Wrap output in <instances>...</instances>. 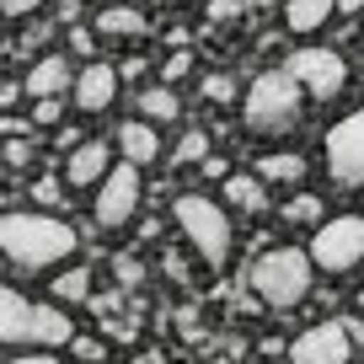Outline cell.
<instances>
[{"label": "cell", "mask_w": 364, "mask_h": 364, "mask_svg": "<svg viewBox=\"0 0 364 364\" xmlns=\"http://www.w3.org/2000/svg\"><path fill=\"white\" fill-rule=\"evenodd\" d=\"M80 247L75 225H65L59 215H0V257L22 273H48L59 262H70Z\"/></svg>", "instance_id": "6da1fadb"}, {"label": "cell", "mask_w": 364, "mask_h": 364, "mask_svg": "<svg viewBox=\"0 0 364 364\" xmlns=\"http://www.w3.org/2000/svg\"><path fill=\"white\" fill-rule=\"evenodd\" d=\"M300 113H306V91L289 70H262L247 91V107H241V124L257 139H284L300 129Z\"/></svg>", "instance_id": "7a4b0ae2"}, {"label": "cell", "mask_w": 364, "mask_h": 364, "mask_svg": "<svg viewBox=\"0 0 364 364\" xmlns=\"http://www.w3.org/2000/svg\"><path fill=\"white\" fill-rule=\"evenodd\" d=\"M70 338H75V321L59 306H38L0 284V348H65Z\"/></svg>", "instance_id": "3957f363"}, {"label": "cell", "mask_w": 364, "mask_h": 364, "mask_svg": "<svg viewBox=\"0 0 364 364\" xmlns=\"http://www.w3.org/2000/svg\"><path fill=\"white\" fill-rule=\"evenodd\" d=\"M247 284L268 311H295L300 300L311 295V252H295V247L262 252V257L252 262Z\"/></svg>", "instance_id": "277c9868"}, {"label": "cell", "mask_w": 364, "mask_h": 364, "mask_svg": "<svg viewBox=\"0 0 364 364\" xmlns=\"http://www.w3.org/2000/svg\"><path fill=\"white\" fill-rule=\"evenodd\" d=\"M171 215H177V230H182V241L198 252V262L204 268H225L230 262V215L215 204V198H204V193H182L177 204H171Z\"/></svg>", "instance_id": "5b68a950"}, {"label": "cell", "mask_w": 364, "mask_h": 364, "mask_svg": "<svg viewBox=\"0 0 364 364\" xmlns=\"http://www.w3.org/2000/svg\"><path fill=\"white\" fill-rule=\"evenodd\" d=\"M364 262V220L359 215H338L321 220L311 236V268L321 273H353Z\"/></svg>", "instance_id": "8992f818"}, {"label": "cell", "mask_w": 364, "mask_h": 364, "mask_svg": "<svg viewBox=\"0 0 364 364\" xmlns=\"http://www.w3.org/2000/svg\"><path fill=\"white\" fill-rule=\"evenodd\" d=\"M139 166L134 161H118V166L102 171V182H97V198H91V220L102 230H124L129 220L139 215Z\"/></svg>", "instance_id": "52a82bcc"}, {"label": "cell", "mask_w": 364, "mask_h": 364, "mask_svg": "<svg viewBox=\"0 0 364 364\" xmlns=\"http://www.w3.org/2000/svg\"><path fill=\"white\" fill-rule=\"evenodd\" d=\"M327 177L338 188L364 193V107L327 129Z\"/></svg>", "instance_id": "ba28073f"}, {"label": "cell", "mask_w": 364, "mask_h": 364, "mask_svg": "<svg viewBox=\"0 0 364 364\" xmlns=\"http://www.w3.org/2000/svg\"><path fill=\"white\" fill-rule=\"evenodd\" d=\"M284 70L300 80V91H306L311 102H332V97L348 86V65H343V54H332V48H295V54L284 59Z\"/></svg>", "instance_id": "9c48e42d"}, {"label": "cell", "mask_w": 364, "mask_h": 364, "mask_svg": "<svg viewBox=\"0 0 364 364\" xmlns=\"http://www.w3.org/2000/svg\"><path fill=\"white\" fill-rule=\"evenodd\" d=\"M348 359H353L348 321H316L289 343V364H348Z\"/></svg>", "instance_id": "30bf717a"}, {"label": "cell", "mask_w": 364, "mask_h": 364, "mask_svg": "<svg viewBox=\"0 0 364 364\" xmlns=\"http://www.w3.org/2000/svg\"><path fill=\"white\" fill-rule=\"evenodd\" d=\"M70 91H75V113H107L118 102V70L102 65V59H91Z\"/></svg>", "instance_id": "8fae6325"}, {"label": "cell", "mask_w": 364, "mask_h": 364, "mask_svg": "<svg viewBox=\"0 0 364 364\" xmlns=\"http://www.w3.org/2000/svg\"><path fill=\"white\" fill-rule=\"evenodd\" d=\"M107 166H113V145H102V139L70 145V156H65V182H70V188H97Z\"/></svg>", "instance_id": "7c38bea8"}, {"label": "cell", "mask_w": 364, "mask_h": 364, "mask_svg": "<svg viewBox=\"0 0 364 364\" xmlns=\"http://www.w3.org/2000/svg\"><path fill=\"white\" fill-rule=\"evenodd\" d=\"M70 86H75V75H70V59H59V54H43L22 80L27 97H65Z\"/></svg>", "instance_id": "4fadbf2b"}, {"label": "cell", "mask_w": 364, "mask_h": 364, "mask_svg": "<svg viewBox=\"0 0 364 364\" xmlns=\"http://www.w3.org/2000/svg\"><path fill=\"white\" fill-rule=\"evenodd\" d=\"M220 193H225V204L230 209H241V215H262V209H268V182L257 177V171H225V177H220Z\"/></svg>", "instance_id": "5bb4252c"}, {"label": "cell", "mask_w": 364, "mask_h": 364, "mask_svg": "<svg viewBox=\"0 0 364 364\" xmlns=\"http://www.w3.org/2000/svg\"><path fill=\"white\" fill-rule=\"evenodd\" d=\"M118 150H124V161H134V166H150V161H161V134L150 118H129L124 129H118Z\"/></svg>", "instance_id": "9a60e30c"}, {"label": "cell", "mask_w": 364, "mask_h": 364, "mask_svg": "<svg viewBox=\"0 0 364 364\" xmlns=\"http://www.w3.org/2000/svg\"><path fill=\"white\" fill-rule=\"evenodd\" d=\"M338 11V0H289L284 6V27L289 33H321Z\"/></svg>", "instance_id": "2e32d148"}, {"label": "cell", "mask_w": 364, "mask_h": 364, "mask_svg": "<svg viewBox=\"0 0 364 364\" xmlns=\"http://www.w3.org/2000/svg\"><path fill=\"white\" fill-rule=\"evenodd\" d=\"M139 118H150V124H177L182 118V102H177V91L161 80V86H150V91H139Z\"/></svg>", "instance_id": "e0dca14e"}, {"label": "cell", "mask_w": 364, "mask_h": 364, "mask_svg": "<svg viewBox=\"0 0 364 364\" xmlns=\"http://www.w3.org/2000/svg\"><path fill=\"white\" fill-rule=\"evenodd\" d=\"M139 33H145V16L134 6H107L97 16V38H139Z\"/></svg>", "instance_id": "ac0fdd59"}, {"label": "cell", "mask_w": 364, "mask_h": 364, "mask_svg": "<svg viewBox=\"0 0 364 364\" xmlns=\"http://www.w3.org/2000/svg\"><path fill=\"white\" fill-rule=\"evenodd\" d=\"M257 177H262V182H300V177H306V156H289V150L262 156V161H257Z\"/></svg>", "instance_id": "d6986e66"}, {"label": "cell", "mask_w": 364, "mask_h": 364, "mask_svg": "<svg viewBox=\"0 0 364 364\" xmlns=\"http://www.w3.org/2000/svg\"><path fill=\"white\" fill-rule=\"evenodd\" d=\"M48 289H54L59 306H70V300L80 306V300H91V268H70V273H59Z\"/></svg>", "instance_id": "ffe728a7"}, {"label": "cell", "mask_w": 364, "mask_h": 364, "mask_svg": "<svg viewBox=\"0 0 364 364\" xmlns=\"http://www.w3.org/2000/svg\"><path fill=\"white\" fill-rule=\"evenodd\" d=\"M204 156H209V134H204V129H188V134L171 145V156H166V161H171V166H198Z\"/></svg>", "instance_id": "44dd1931"}, {"label": "cell", "mask_w": 364, "mask_h": 364, "mask_svg": "<svg viewBox=\"0 0 364 364\" xmlns=\"http://www.w3.org/2000/svg\"><path fill=\"white\" fill-rule=\"evenodd\" d=\"M284 220L289 225H321V198L316 193H295L284 204Z\"/></svg>", "instance_id": "7402d4cb"}, {"label": "cell", "mask_w": 364, "mask_h": 364, "mask_svg": "<svg viewBox=\"0 0 364 364\" xmlns=\"http://www.w3.org/2000/svg\"><path fill=\"white\" fill-rule=\"evenodd\" d=\"M33 204H43V209L70 204V198H65V182H59V177H38V182H33Z\"/></svg>", "instance_id": "603a6c76"}, {"label": "cell", "mask_w": 364, "mask_h": 364, "mask_svg": "<svg viewBox=\"0 0 364 364\" xmlns=\"http://www.w3.org/2000/svg\"><path fill=\"white\" fill-rule=\"evenodd\" d=\"M65 348H70V353H75V359H80V364H102V359H107V348H102V338H70V343H65Z\"/></svg>", "instance_id": "cb8c5ba5"}, {"label": "cell", "mask_w": 364, "mask_h": 364, "mask_svg": "<svg viewBox=\"0 0 364 364\" xmlns=\"http://www.w3.org/2000/svg\"><path fill=\"white\" fill-rule=\"evenodd\" d=\"M113 279H118L124 289L145 284V268H139V257H113Z\"/></svg>", "instance_id": "d4e9b609"}, {"label": "cell", "mask_w": 364, "mask_h": 364, "mask_svg": "<svg viewBox=\"0 0 364 364\" xmlns=\"http://www.w3.org/2000/svg\"><path fill=\"white\" fill-rule=\"evenodd\" d=\"M188 70H193V54H188V48H177V54H171L166 65H161V80H166V86H171V80H182V75H188Z\"/></svg>", "instance_id": "484cf974"}, {"label": "cell", "mask_w": 364, "mask_h": 364, "mask_svg": "<svg viewBox=\"0 0 364 364\" xmlns=\"http://www.w3.org/2000/svg\"><path fill=\"white\" fill-rule=\"evenodd\" d=\"M59 118H65L59 97H33V124H59Z\"/></svg>", "instance_id": "4316f807"}, {"label": "cell", "mask_w": 364, "mask_h": 364, "mask_svg": "<svg viewBox=\"0 0 364 364\" xmlns=\"http://www.w3.org/2000/svg\"><path fill=\"white\" fill-rule=\"evenodd\" d=\"M204 97H209V102H230V97H236V80H230V75H209Z\"/></svg>", "instance_id": "83f0119b"}, {"label": "cell", "mask_w": 364, "mask_h": 364, "mask_svg": "<svg viewBox=\"0 0 364 364\" xmlns=\"http://www.w3.org/2000/svg\"><path fill=\"white\" fill-rule=\"evenodd\" d=\"M38 6H48V0H0V16H33Z\"/></svg>", "instance_id": "f1b7e54d"}, {"label": "cell", "mask_w": 364, "mask_h": 364, "mask_svg": "<svg viewBox=\"0 0 364 364\" xmlns=\"http://www.w3.org/2000/svg\"><path fill=\"white\" fill-rule=\"evenodd\" d=\"M11 364H54V348H22Z\"/></svg>", "instance_id": "f546056e"}, {"label": "cell", "mask_w": 364, "mask_h": 364, "mask_svg": "<svg viewBox=\"0 0 364 364\" xmlns=\"http://www.w3.org/2000/svg\"><path fill=\"white\" fill-rule=\"evenodd\" d=\"M70 43H75V54H91V48H97V38H91L86 27H70Z\"/></svg>", "instance_id": "4dcf8cb0"}, {"label": "cell", "mask_w": 364, "mask_h": 364, "mask_svg": "<svg viewBox=\"0 0 364 364\" xmlns=\"http://www.w3.org/2000/svg\"><path fill=\"white\" fill-rule=\"evenodd\" d=\"M0 134H33V124L27 118H0Z\"/></svg>", "instance_id": "1f68e13d"}, {"label": "cell", "mask_w": 364, "mask_h": 364, "mask_svg": "<svg viewBox=\"0 0 364 364\" xmlns=\"http://www.w3.org/2000/svg\"><path fill=\"white\" fill-rule=\"evenodd\" d=\"M198 166H204V177H225V161H220V156H204Z\"/></svg>", "instance_id": "d6a6232c"}, {"label": "cell", "mask_w": 364, "mask_h": 364, "mask_svg": "<svg viewBox=\"0 0 364 364\" xmlns=\"http://www.w3.org/2000/svg\"><path fill=\"white\" fill-rule=\"evenodd\" d=\"M16 97H27L22 86H0V107H16Z\"/></svg>", "instance_id": "836d02e7"}, {"label": "cell", "mask_w": 364, "mask_h": 364, "mask_svg": "<svg viewBox=\"0 0 364 364\" xmlns=\"http://www.w3.org/2000/svg\"><path fill=\"white\" fill-rule=\"evenodd\" d=\"M348 338H353V343H364V321H348Z\"/></svg>", "instance_id": "e575fe53"}, {"label": "cell", "mask_w": 364, "mask_h": 364, "mask_svg": "<svg viewBox=\"0 0 364 364\" xmlns=\"http://www.w3.org/2000/svg\"><path fill=\"white\" fill-rule=\"evenodd\" d=\"M359 6H364V0H338V11H348V16L359 11Z\"/></svg>", "instance_id": "d590c367"}, {"label": "cell", "mask_w": 364, "mask_h": 364, "mask_svg": "<svg viewBox=\"0 0 364 364\" xmlns=\"http://www.w3.org/2000/svg\"><path fill=\"white\" fill-rule=\"evenodd\" d=\"M139 364H161V353H139Z\"/></svg>", "instance_id": "8d00e7d4"}]
</instances>
